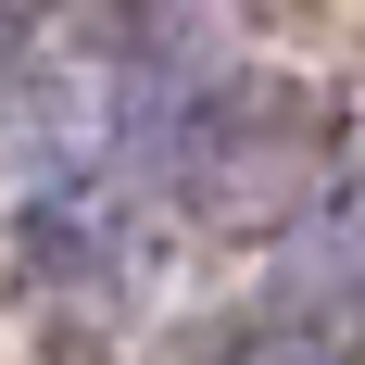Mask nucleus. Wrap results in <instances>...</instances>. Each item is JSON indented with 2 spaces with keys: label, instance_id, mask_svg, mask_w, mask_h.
<instances>
[{
  "label": "nucleus",
  "instance_id": "1",
  "mask_svg": "<svg viewBox=\"0 0 365 365\" xmlns=\"http://www.w3.org/2000/svg\"><path fill=\"white\" fill-rule=\"evenodd\" d=\"M302 177H315V113H302L290 76H227L215 101L177 126V189H189L215 227L290 215Z\"/></svg>",
  "mask_w": 365,
  "mask_h": 365
},
{
  "label": "nucleus",
  "instance_id": "2",
  "mask_svg": "<svg viewBox=\"0 0 365 365\" xmlns=\"http://www.w3.org/2000/svg\"><path fill=\"white\" fill-rule=\"evenodd\" d=\"M26 51H38V0H0V88L26 76Z\"/></svg>",
  "mask_w": 365,
  "mask_h": 365
}]
</instances>
